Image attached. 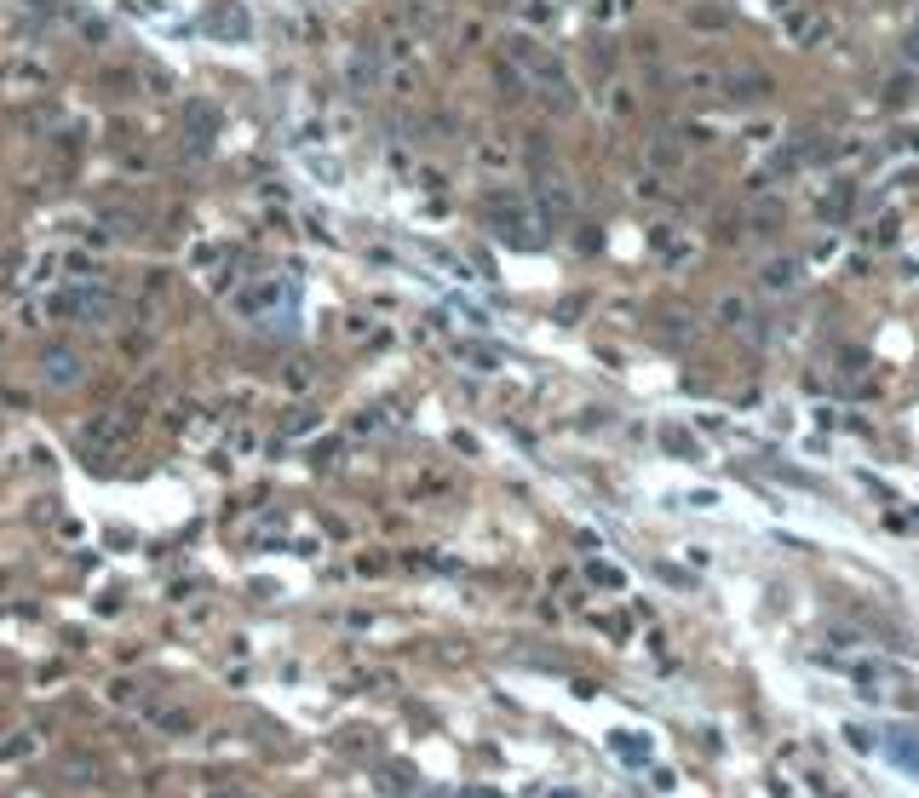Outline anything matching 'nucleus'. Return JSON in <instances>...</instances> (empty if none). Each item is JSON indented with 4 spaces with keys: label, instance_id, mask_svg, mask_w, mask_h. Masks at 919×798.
Wrapping results in <instances>:
<instances>
[{
    "label": "nucleus",
    "instance_id": "obj_1",
    "mask_svg": "<svg viewBox=\"0 0 919 798\" xmlns=\"http://www.w3.org/2000/svg\"><path fill=\"white\" fill-rule=\"evenodd\" d=\"M511 58H518V69L528 75V81L547 92V104H557V109H569V104H574L569 75H564V64H557V52H547L540 41H518V46H511Z\"/></svg>",
    "mask_w": 919,
    "mask_h": 798
},
{
    "label": "nucleus",
    "instance_id": "obj_2",
    "mask_svg": "<svg viewBox=\"0 0 919 798\" xmlns=\"http://www.w3.org/2000/svg\"><path fill=\"white\" fill-rule=\"evenodd\" d=\"M41 373H46V385H75V380H81V356H75V351H46Z\"/></svg>",
    "mask_w": 919,
    "mask_h": 798
},
{
    "label": "nucleus",
    "instance_id": "obj_3",
    "mask_svg": "<svg viewBox=\"0 0 919 798\" xmlns=\"http://www.w3.org/2000/svg\"><path fill=\"white\" fill-rule=\"evenodd\" d=\"M885 747H891V758L902 764V770L919 775V735L914 729H891V735H885Z\"/></svg>",
    "mask_w": 919,
    "mask_h": 798
},
{
    "label": "nucleus",
    "instance_id": "obj_4",
    "mask_svg": "<svg viewBox=\"0 0 919 798\" xmlns=\"http://www.w3.org/2000/svg\"><path fill=\"white\" fill-rule=\"evenodd\" d=\"M69 310H75V316H87V322H110V316H115V299H110V293H75Z\"/></svg>",
    "mask_w": 919,
    "mask_h": 798
},
{
    "label": "nucleus",
    "instance_id": "obj_5",
    "mask_svg": "<svg viewBox=\"0 0 919 798\" xmlns=\"http://www.w3.org/2000/svg\"><path fill=\"white\" fill-rule=\"evenodd\" d=\"M535 201H540V213L564 218V213H569V184H564V179H540V190H535Z\"/></svg>",
    "mask_w": 919,
    "mask_h": 798
},
{
    "label": "nucleus",
    "instance_id": "obj_6",
    "mask_svg": "<svg viewBox=\"0 0 919 798\" xmlns=\"http://www.w3.org/2000/svg\"><path fill=\"white\" fill-rule=\"evenodd\" d=\"M793 276H799V264H793V259H776L770 271H765V288L782 293V288H793Z\"/></svg>",
    "mask_w": 919,
    "mask_h": 798
},
{
    "label": "nucleus",
    "instance_id": "obj_7",
    "mask_svg": "<svg viewBox=\"0 0 919 798\" xmlns=\"http://www.w3.org/2000/svg\"><path fill=\"white\" fill-rule=\"evenodd\" d=\"M632 12V0H592V18L598 23H620Z\"/></svg>",
    "mask_w": 919,
    "mask_h": 798
},
{
    "label": "nucleus",
    "instance_id": "obj_8",
    "mask_svg": "<svg viewBox=\"0 0 919 798\" xmlns=\"http://www.w3.org/2000/svg\"><path fill=\"white\" fill-rule=\"evenodd\" d=\"M523 18L528 23H547L552 18V0H523Z\"/></svg>",
    "mask_w": 919,
    "mask_h": 798
}]
</instances>
